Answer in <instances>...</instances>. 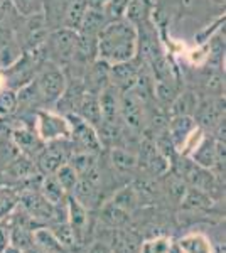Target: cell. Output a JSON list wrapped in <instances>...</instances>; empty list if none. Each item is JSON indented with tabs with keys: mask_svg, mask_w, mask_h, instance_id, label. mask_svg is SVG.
<instances>
[{
	"mask_svg": "<svg viewBox=\"0 0 226 253\" xmlns=\"http://www.w3.org/2000/svg\"><path fill=\"white\" fill-rule=\"evenodd\" d=\"M98 105H100L101 122H105V124H115V120L120 115V96H118V89L113 84H106L98 93Z\"/></svg>",
	"mask_w": 226,
	"mask_h": 253,
	"instance_id": "obj_9",
	"label": "cell"
},
{
	"mask_svg": "<svg viewBox=\"0 0 226 253\" xmlns=\"http://www.w3.org/2000/svg\"><path fill=\"white\" fill-rule=\"evenodd\" d=\"M47 38V22L43 12L31 14V17L24 24L22 46L26 51H34L46 42Z\"/></svg>",
	"mask_w": 226,
	"mask_h": 253,
	"instance_id": "obj_5",
	"label": "cell"
},
{
	"mask_svg": "<svg viewBox=\"0 0 226 253\" xmlns=\"http://www.w3.org/2000/svg\"><path fill=\"white\" fill-rule=\"evenodd\" d=\"M138 248H140V240L137 235L122 228L115 230L112 245L113 253H138Z\"/></svg>",
	"mask_w": 226,
	"mask_h": 253,
	"instance_id": "obj_16",
	"label": "cell"
},
{
	"mask_svg": "<svg viewBox=\"0 0 226 253\" xmlns=\"http://www.w3.org/2000/svg\"><path fill=\"white\" fill-rule=\"evenodd\" d=\"M14 205L15 203H14V199H12L10 194H0V216L9 213Z\"/></svg>",
	"mask_w": 226,
	"mask_h": 253,
	"instance_id": "obj_43",
	"label": "cell"
},
{
	"mask_svg": "<svg viewBox=\"0 0 226 253\" xmlns=\"http://www.w3.org/2000/svg\"><path fill=\"white\" fill-rule=\"evenodd\" d=\"M32 166L29 164L27 161H17L14 162V166L9 169V172L14 175V177H27V175L32 174Z\"/></svg>",
	"mask_w": 226,
	"mask_h": 253,
	"instance_id": "obj_39",
	"label": "cell"
},
{
	"mask_svg": "<svg viewBox=\"0 0 226 253\" xmlns=\"http://www.w3.org/2000/svg\"><path fill=\"white\" fill-rule=\"evenodd\" d=\"M15 142H17L20 149H31V147H34V135L31 132L22 130V132L15 133Z\"/></svg>",
	"mask_w": 226,
	"mask_h": 253,
	"instance_id": "obj_40",
	"label": "cell"
},
{
	"mask_svg": "<svg viewBox=\"0 0 226 253\" xmlns=\"http://www.w3.org/2000/svg\"><path fill=\"white\" fill-rule=\"evenodd\" d=\"M138 31L127 19L106 22L96 36V54L106 64L132 61L137 54Z\"/></svg>",
	"mask_w": 226,
	"mask_h": 253,
	"instance_id": "obj_1",
	"label": "cell"
},
{
	"mask_svg": "<svg viewBox=\"0 0 226 253\" xmlns=\"http://www.w3.org/2000/svg\"><path fill=\"white\" fill-rule=\"evenodd\" d=\"M225 101L221 98H211V100L203 101L201 105L196 107L194 112H198V120L203 126H211L216 128L221 122L225 120Z\"/></svg>",
	"mask_w": 226,
	"mask_h": 253,
	"instance_id": "obj_12",
	"label": "cell"
},
{
	"mask_svg": "<svg viewBox=\"0 0 226 253\" xmlns=\"http://www.w3.org/2000/svg\"><path fill=\"white\" fill-rule=\"evenodd\" d=\"M64 162V156L59 149H54V147H47L46 150L43 152V156L39 159V166L41 169L44 170L46 174H51V172H56Z\"/></svg>",
	"mask_w": 226,
	"mask_h": 253,
	"instance_id": "obj_28",
	"label": "cell"
},
{
	"mask_svg": "<svg viewBox=\"0 0 226 253\" xmlns=\"http://www.w3.org/2000/svg\"><path fill=\"white\" fill-rule=\"evenodd\" d=\"M22 253H43V252L38 250V248H34V247H29V248H26V250H22Z\"/></svg>",
	"mask_w": 226,
	"mask_h": 253,
	"instance_id": "obj_47",
	"label": "cell"
},
{
	"mask_svg": "<svg viewBox=\"0 0 226 253\" xmlns=\"http://www.w3.org/2000/svg\"><path fill=\"white\" fill-rule=\"evenodd\" d=\"M71 166L80 177L90 179L91 182L96 181V162L91 154H78L73 157Z\"/></svg>",
	"mask_w": 226,
	"mask_h": 253,
	"instance_id": "obj_23",
	"label": "cell"
},
{
	"mask_svg": "<svg viewBox=\"0 0 226 253\" xmlns=\"http://www.w3.org/2000/svg\"><path fill=\"white\" fill-rule=\"evenodd\" d=\"M86 9H88L86 0H71L66 7V12H64L63 27H68V29H73V31L80 29Z\"/></svg>",
	"mask_w": 226,
	"mask_h": 253,
	"instance_id": "obj_22",
	"label": "cell"
},
{
	"mask_svg": "<svg viewBox=\"0 0 226 253\" xmlns=\"http://www.w3.org/2000/svg\"><path fill=\"white\" fill-rule=\"evenodd\" d=\"M56 179L61 184V187H63L66 193H69V191H73V187L76 186L80 175L76 174V170L73 169L71 164H63L56 170Z\"/></svg>",
	"mask_w": 226,
	"mask_h": 253,
	"instance_id": "obj_33",
	"label": "cell"
},
{
	"mask_svg": "<svg viewBox=\"0 0 226 253\" xmlns=\"http://www.w3.org/2000/svg\"><path fill=\"white\" fill-rule=\"evenodd\" d=\"M9 245L19 248V250H26L32 247V231L22 224H15L9 233Z\"/></svg>",
	"mask_w": 226,
	"mask_h": 253,
	"instance_id": "obj_31",
	"label": "cell"
},
{
	"mask_svg": "<svg viewBox=\"0 0 226 253\" xmlns=\"http://www.w3.org/2000/svg\"><path fill=\"white\" fill-rule=\"evenodd\" d=\"M112 161H113V166L117 167L118 170H123V172L132 170L134 167L137 166V157L123 149H113Z\"/></svg>",
	"mask_w": 226,
	"mask_h": 253,
	"instance_id": "obj_34",
	"label": "cell"
},
{
	"mask_svg": "<svg viewBox=\"0 0 226 253\" xmlns=\"http://www.w3.org/2000/svg\"><path fill=\"white\" fill-rule=\"evenodd\" d=\"M2 253H22V250H19V248L12 247V245H7V247L3 248V252H2Z\"/></svg>",
	"mask_w": 226,
	"mask_h": 253,
	"instance_id": "obj_46",
	"label": "cell"
},
{
	"mask_svg": "<svg viewBox=\"0 0 226 253\" xmlns=\"http://www.w3.org/2000/svg\"><path fill=\"white\" fill-rule=\"evenodd\" d=\"M68 216H69V224H71L78 240H80V236L86 226V221H88V210L71 196L68 199Z\"/></svg>",
	"mask_w": 226,
	"mask_h": 253,
	"instance_id": "obj_21",
	"label": "cell"
},
{
	"mask_svg": "<svg viewBox=\"0 0 226 253\" xmlns=\"http://www.w3.org/2000/svg\"><path fill=\"white\" fill-rule=\"evenodd\" d=\"M181 203H182L184 210H208L213 206V199L209 198V194L201 189H196V187L187 189Z\"/></svg>",
	"mask_w": 226,
	"mask_h": 253,
	"instance_id": "obj_24",
	"label": "cell"
},
{
	"mask_svg": "<svg viewBox=\"0 0 226 253\" xmlns=\"http://www.w3.org/2000/svg\"><path fill=\"white\" fill-rule=\"evenodd\" d=\"M66 120L69 124L71 135L75 137L85 149H88V150L100 149V138H98L96 132H94L93 125H90L88 122L83 120L80 115H75V113H69Z\"/></svg>",
	"mask_w": 226,
	"mask_h": 253,
	"instance_id": "obj_7",
	"label": "cell"
},
{
	"mask_svg": "<svg viewBox=\"0 0 226 253\" xmlns=\"http://www.w3.org/2000/svg\"><path fill=\"white\" fill-rule=\"evenodd\" d=\"M51 231L56 236L57 242L63 245L66 250L68 248H76L80 245V240H78L75 230H73L69 223H57L56 226L51 228Z\"/></svg>",
	"mask_w": 226,
	"mask_h": 253,
	"instance_id": "obj_30",
	"label": "cell"
},
{
	"mask_svg": "<svg viewBox=\"0 0 226 253\" xmlns=\"http://www.w3.org/2000/svg\"><path fill=\"white\" fill-rule=\"evenodd\" d=\"M22 52L19 39L7 27H0V68H9L17 61Z\"/></svg>",
	"mask_w": 226,
	"mask_h": 253,
	"instance_id": "obj_11",
	"label": "cell"
},
{
	"mask_svg": "<svg viewBox=\"0 0 226 253\" xmlns=\"http://www.w3.org/2000/svg\"><path fill=\"white\" fill-rule=\"evenodd\" d=\"M196 107H198V98H196L194 93L187 91V93H182V95L176 96V100L171 103V113H172V117L191 115L196 110Z\"/></svg>",
	"mask_w": 226,
	"mask_h": 253,
	"instance_id": "obj_27",
	"label": "cell"
},
{
	"mask_svg": "<svg viewBox=\"0 0 226 253\" xmlns=\"http://www.w3.org/2000/svg\"><path fill=\"white\" fill-rule=\"evenodd\" d=\"M69 2H71V0H69Z\"/></svg>",
	"mask_w": 226,
	"mask_h": 253,
	"instance_id": "obj_49",
	"label": "cell"
},
{
	"mask_svg": "<svg viewBox=\"0 0 226 253\" xmlns=\"http://www.w3.org/2000/svg\"><path fill=\"white\" fill-rule=\"evenodd\" d=\"M80 117L88 122L90 125H98L101 122L100 105H98V95L91 91H85L83 100H81L80 107Z\"/></svg>",
	"mask_w": 226,
	"mask_h": 253,
	"instance_id": "obj_18",
	"label": "cell"
},
{
	"mask_svg": "<svg viewBox=\"0 0 226 253\" xmlns=\"http://www.w3.org/2000/svg\"><path fill=\"white\" fill-rule=\"evenodd\" d=\"M17 95L14 89H2L0 91V115H10L17 108Z\"/></svg>",
	"mask_w": 226,
	"mask_h": 253,
	"instance_id": "obj_36",
	"label": "cell"
},
{
	"mask_svg": "<svg viewBox=\"0 0 226 253\" xmlns=\"http://www.w3.org/2000/svg\"><path fill=\"white\" fill-rule=\"evenodd\" d=\"M90 253H113L112 248L106 247L105 243H94L91 248H90Z\"/></svg>",
	"mask_w": 226,
	"mask_h": 253,
	"instance_id": "obj_45",
	"label": "cell"
},
{
	"mask_svg": "<svg viewBox=\"0 0 226 253\" xmlns=\"http://www.w3.org/2000/svg\"><path fill=\"white\" fill-rule=\"evenodd\" d=\"M15 5L12 0H0V22H3L14 12Z\"/></svg>",
	"mask_w": 226,
	"mask_h": 253,
	"instance_id": "obj_42",
	"label": "cell"
},
{
	"mask_svg": "<svg viewBox=\"0 0 226 253\" xmlns=\"http://www.w3.org/2000/svg\"><path fill=\"white\" fill-rule=\"evenodd\" d=\"M108 22L103 14V9H93V7H88L85 12L83 22H81L80 29L83 36H91V38H96L98 32L105 27V24Z\"/></svg>",
	"mask_w": 226,
	"mask_h": 253,
	"instance_id": "obj_17",
	"label": "cell"
},
{
	"mask_svg": "<svg viewBox=\"0 0 226 253\" xmlns=\"http://www.w3.org/2000/svg\"><path fill=\"white\" fill-rule=\"evenodd\" d=\"M64 86H66V78H64L63 71L57 69V66L44 68L32 83L36 100H43L44 103L57 101V98L63 95Z\"/></svg>",
	"mask_w": 226,
	"mask_h": 253,
	"instance_id": "obj_2",
	"label": "cell"
},
{
	"mask_svg": "<svg viewBox=\"0 0 226 253\" xmlns=\"http://www.w3.org/2000/svg\"><path fill=\"white\" fill-rule=\"evenodd\" d=\"M189 157H192V162L198 166L204 167V169H211L216 166V140L211 137H203L199 145L194 149V152Z\"/></svg>",
	"mask_w": 226,
	"mask_h": 253,
	"instance_id": "obj_14",
	"label": "cell"
},
{
	"mask_svg": "<svg viewBox=\"0 0 226 253\" xmlns=\"http://www.w3.org/2000/svg\"><path fill=\"white\" fill-rule=\"evenodd\" d=\"M198 126V124L194 122V118L191 115H178L167 124V133H169L172 144L176 149H181L182 142L186 140V137L192 130Z\"/></svg>",
	"mask_w": 226,
	"mask_h": 253,
	"instance_id": "obj_13",
	"label": "cell"
},
{
	"mask_svg": "<svg viewBox=\"0 0 226 253\" xmlns=\"http://www.w3.org/2000/svg\"><path fill=\"white\" fill-rule=\"evenodd\" d=\"M73 198L78 203H81L85 208L91 206L96 201V187H94V182H91L90 179L80 177L76 186L73 187Z\"/></svg>",
	"mask_w": 226,
	"mask_h": 253,
	"instance_id": "obj_25",
	"label": "cell"
},
{
	"mask_svg": "<svg viewBox=\"0 0 226 253\" xmlns=\"http://www.w3.org/2000/svg\"><path fill=\"white\" fill-rule=\"evenodd\" d=\"M120 113L132 128H142L143 100L134 89L123 91V95L120 96Z\"/></svg>",
	"mask_w": 226,
	"mask_h": 253,
	"instance_id": "obj_8",
	"label": "cell"
},
{
	"mask_svg": "<svg viewBox=\"0 0 226 253\" xmlns=\"http://www.w3.org/2000/svg\"><path fill=\"white\" fill-rule=\"evenodd\" d=\"M9 233H10V230L0 221V253H2L3 248L9 245Z\"/></svg>",
	"mask_w": 226,
	"mask_h": 253,
	"instance_id": "obj_44",
	"label": "cell"
},
{
	"mask_svg": "<svg viewBox=\"0 0 226 253\" xmlns=\"http://www.w3.org/2000/svg\"><path fill=\"white\" fill-rule=\"evenodd\" d=\"M38 135L43 140H56L59 137H68L71 135L69 130V124L66 118L61 115H52L47 112H39L38 113Z\"/></svg>",
	"mask_w": 226,
	"mask_h": 253,
	"instance_id": "obj_6",
	"label": "cell"
},
{
	"mask_svg": "<svg viewBox=\"0 0 226 253\" xmlns=\"http://www.w3.org/2000/svg\"><path fill=\"white\" fill-rule=\"evenodd\" d=\"M138 75V66L132 61L118 63L110 66V81H113V86L122 91H129L134 88L135 80Z\"/></svg>",
	"mask_w": 226,
	"mask_h": 253,
	"instance_id": "obj_10",
	"label": "cell"
},
{
	"mask_svg": "<svg viewBox=\"0 0 226 253\" xmlns=\"http://www.w3.org/2000/svg\"><path fill=\"white\" fill-rule=\"evenodd\" d=\"M24 208L29 211V214L38 219H49L52 216V205H49L41 194H27L22 198Z\"/></svg>",
	"mask_w": 226,
	"mask_h": 253,
	"instance_id": "obj_19",
	"label": "cell"
},
{
	"mask_svg": "<svg viewBox=\"0 0 226 253\" xmlns=\"http://www.w3.org/2000/svg\"><path fill=\"white\" fill-rule=\"evenodd\" d=\"M12 2H14V5L17 7V9L22 12V14L31 15L32 14V9H34V3L36 2L43 3L44 0H12Z\"/></svg>",
	"mask_w": 226,
	"mask_h": 253,
	"instance_id": "obj_41",
	"label": "cell"
},
{
	"mask_svg": "<svg viewBox=\"0 0 226 253\" xmlns=\"http://www.w3.org/2000/svg\"><path fill=\"white\" fill-rule=\"evenodd\" d=\"M178 248L182 253H213V245L208 236L192 233L179 240Z\"/></svg>",
	"mask_w": 226,
	"mask_h": 253,
	"instance_id": "obj_20",
	"label": "cell"
},
{
	"mask_svg": "<svg viewBox=\"0 0 226 253\" xmlns=\"http://www.w3.org/2000/svg\"><path fill=\"white\" fill-rule=\"evenodd\" d=\"M166 253H181V250L178 248V245H172V247H171Z\"/></svg>",
	"mask_w": 226,
	"mask_h": 253,
	"instance_id": "obj_48",
	"label": "cell"
},
{
	"mask_svg": "<svg viewBox=\"0 0 226 253\" xmlns=\"http://www.w3.org/2000/svg\"><path fill=\"white\" fill-rule=\"evenodd\" d=\"M32 243L43 253H66L68 250L56 240L49 228H38L32 230Z\"/></svg>",
	"mask_w": 226,
	"mask_h": 253,
	"instance_id": "obj_15",
	"label": "cell"
},
{
	"mask_svg": "<svg viewBox=\"0 0 226 253\" xmlns=\"http://www.w3.org/2000/svg\"><path fill=\"white\" fill-rule=\"evenodd\" d=\"M78 44V34L76 31L68 29V27H57L46 38V51L56 59L57 63H71L75 56V49Z\"/></svg>",
	"mask_w": 226,
	"mask_h": 253,
	"instance_id": "obj_3",
	"label": "cell"
},
{
	"mask_svg": "<svg viewBox=\"0 0 226 253\" xmlns=\"http://www.w3.org/2000/svg\"><path fill=\"white\" fill-rule=\"evenodd\" d=\"M171 238L167 236H157V238L147 240V242L140 243V248H138V253H166L169 248L172 247Z\"/></svg>",
	"mask_w": 226,
	"mask_h": 253,
	"instance_id": "obj_35",
	"label": "cell"
},
{
	"mask_svg": "<svg viewBox=\"0 0 226 253\" xmlns=\"http://www.w3.org/2000/svg\"><path fill=\"white\" fill-rule=\"evenodd\" d=\"M130 213H127V211L120 210V208H117L115 205L110 203L108 206L103 208V211H101V219L108 224L110 228H113V230H117V228H123L127 223L130 221Z\"/></svg>",
	"mask_w": 226,
	"mask_h": 253,
	"instance_id": "obj_29",
	"label": "cell"
},
{
	"mask_svg": "<svg viewBox=\"0 0 226 253\" xmlns=\"http://www.w3.org/2000/svg\"><path fill=\"white\" fill-rule=\"evenodd\" d=\"M112 205L120 208L123 211H127V213H130V211L137 206V194H135L134 187H123V189L118 191V193L113 196Z\"/></svg>",
	"mask_w": 226,
	"mask_h": 253,
	"instance_id": "obj_32",
	"label": "cell"
},
{
	"mask_svg": "<svg viewBox=\"0 0 226 253\" xmlns=\"http://www.w3.org/2000/svg\"><path fill=\"white\" fill-rule=\"evenodd\" d=\"M41 189H43V198L52 206L59 205V203L64 199V196H66V191H64L59 182H57L56 175H47V177L43 181Z\"/></svg>",
	"mask_w": 226,
	"mask_h": 253,
	"instance_id": "obj_26",
	"label": "cell"
},
{
	"mask_svg": "<svg viewBox=\"0 0 226 253\" xmlns=\"http://www.w3.org/2000/svg\"><path fill=\"white\" fill-rule=\"evenodd\" d=\"M187 187L186 182L179 177V175H174V177L169 179V193L172 194V198L178 199V201H182L184 194H186Z\"/></svg>",
	"mask_w": 226,
	"mask_h": 253,
	"instance_id": "obj_38",
	"label": "cell"
},
{
	"mask_svg": "<svg viewBox=\"0 0 226 253\" xmlns=\"http://www.w3.org/2000/svg\"><path fill=\"white\" fill-rule=\"evenodd\" d=\"M189 61L192 66L201 68L203 64L208 63V42L206 44H198L192 51H189Z\"/></svg>",
	"mask_w": 226,
	"mask_h": 253,
	"instance_id": "obj_37",
	"label": "cell"
},
{
	"mask_svg": "<svg viewBox=\"0 0 226 253\" xmlns=\"http://www.w3.org/2000/svg\"><path fill=\"white\" fill-rule=\"evenodd\" d=\"M179 177L182 179L184 182L191 184L196 189H201L204 193L209 194V191L216 189V177L209 172V169H204V167L198 166L192 161H181L179 164Z\"/></svg>",
	"mask_w": 226,
	"mask_h": 253,
	"instance_id": "obj_4",
	"label": "cell"
}]
</instances>
